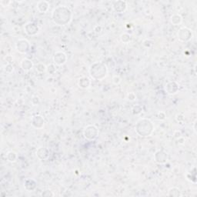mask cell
<instances>
[{"instance_id":"ac0fdd59","label":"cell","mask_w":197,"mask_h":197,"mask_svg":"<svg viewBox=\"0 0 197 197\" xmlns=\"http://www.w3.org/2000/svg\"><path fill=\"white\" fill-rule=\"evenodd\" d=\"M182 17H181L180 15H178V14H176V15H173L172 16L170 17V22L171 23H172L173 25H179V24L182 22Z\"/></svg>"},{"instance_id":"5bb4252c","label":"cell","mask_w":197,"mask_h":197,"mask_svg":"<svg viewBox=\"0 0 197 197\" xmlns=\"http://www.w3.org/2000/svg\"><path fill=\"white\" fill-rule=\"evenodd\" d=\"M33 66V62L29 59H23L22 60V62H21V67L25 71H29L30 69H32Z\"/></svg>"},{"instance_id":"83f0119b","label":"cell","mask_w":197,"mask_h":197,"mask_svg":"<svg viewBox=\"0 0 197 197\" xmlns=\"http://www.w3.org/2000/svg\"><path fill=\"white\" fill-rule=\"evenodd\" d=\"M173 136H174V137H175L176 139H179V138H181V137H182V132H181L180 131L177 130V131H175V132H174Z\"/></svg>"},{"instance_id":"2e32d148","label":"cell","mask_w":197,"mask_h":197,"mask_svg":"<svg viewBox=\"0 0 197 197\" xmlns=\"http://www.w3.org/2000/svg\"><path fill=\"white\" fill-rule=\"evenodd\" d=\"M36 155H37V156L40 159H46L49 156L48 150L44 147H39L37 151H36Z\"/></svg>"},{"instance_id":"5b68a950","label":"cell","mask_w":197,"mask_h":197,"mask_svg":"<svg viewBox=\"0 0 197 197\" xmlns=\"http://www.w3.org/2000/svg\"><path fill=\"white\" fill-rule=\"evenodd\" d=\"M192 37H193V33H192V31L190 29H189L186 28V27H182L178 32V38L181 41H189Z\"/></svg>"},{"instance_id":"8fae6325","label":"cell","mask_w":197,"mask_h":197,"mask_svg":"<svg viewBox=\"0 0 197 197\" xmlns=\"http://www.w3.org/2000/svg\"><path fill=\"white\" fill-rule=\"evenodd\" d=\"M32 125L34 126L35 128H37V129H41L43 126H44V119L43 118V116H39V115H36V116H33L32 118Z\"/></svg>"},{"instance_id":"6da1fadb","label":"cell","mask_w":197,"mask_h":197,"mask_svg":"<svg viewBox=\"0 0 197 197\" xmlns=\"http://www.w3.org/2000/svg\"><path fill=\"white\" fill-rule=\"evenodd\" d=\"M73 13L68 7L59 6L55 8L52 12V20L58 25H65L71 22Z\"/></svg>"},{"instance_id":"603a6c76","label":"cell","mask_w":197,"mask_h":197,"mask_svg":"<svg viewBox=\"0 0 197 197\" xmlns=\"http://www.w3.org/2000/svg\"><path fill=\"white\" fill-rule=\"evenodd\" d=\"M14 70V67L11 64H7L5 67V71L7 73H12Z\"/></svg>"},{"instance_id":"e0dca14e","label":"cell","mask_w":197,"mask_h":197,"mask_svg":"<svg viewBox=\"0 0 197 197\" xmlns=\"http://www.w3.org/2000/svg\"><path fill=\"white\" fill-rule=\"evenodd\" d=\"M168 196L179 197L182 196V194H181V192L180 190H179V189L177 188V187H172V188L169 189V193H168Z\"/></svg>"},{"instance_id":"4316f807","label":"cell","mask_w":197,"mask_h":197,"mask_svg":"<svg viewBox=\"0 0 197 197\" xmlns=\"http://www.w3.org/2000/svg\"><path fill=\"white\" fill-rule=\"evenodd\" d=\"M5 60L6 61L7 64H11L12 61H13V58H12L10 55H8L5 57Z\"/></svg>"},{"instance_id":"8992f818","label":"cell","mask_w":197,"mask_h":197,"mask_svg":"<svg viewBox=\"0 0 197 197\" xmlns=\"http://www.w3.org/2000/svg\"><path fill=\"white\" fill-rule=\"evenodd\" d=\"M16 48L17 51L21 52V53H26L29 50V42L25 39H20L16 44Z\"/></svg>"},{"instance_id":"cb8c5ba5","label":"cell","mask_w":197,"mask_h":197,"mask_svg":"<svg viewBox=\"0 0 197 197\" xmlns=\"http://www.w3.org/2000/svg\"><path fill=\"white\" fill-rule=\"evenodd\" d=\"M113 83L116 85L119 84V83H121V78H120L119 76H114L113 77Z\"/></svg>"},{"instance_id":"7402d4cb","label":"cell","mask_w":197,"mask_h":197,"mask_svg":"<svg viewBox=\"0 0 197 197\" xmlns=\"http://www.w3.org/2000/svg\"><path fill=\"white\" fill-rule=\"evenodd\" d=\"M46 71L48 72V73H49V74H51V75H52L53 73H55L56 68H55V66H54V65H48L47 68H46Z\"/></svg>"},{"instance_id":"44dd1931","label":"cell","mask_w":197,"mask_h":197,"mask_svg":"<svg viewBox=\"0 0 197 197\" xmlns=\"http://www.w3.org/2000/svg\"><path fill=\"white\" fill-rule=\"evenodd\" d=\"M46 68H47V66H46V65L43 63H39L37 65H36V70H37L39 73H43V72H46Z\"/></svg>"},{"instance_id":"d4e9b609","label":"cell","mask_w":197,"mask_h":197,"mask_svg":"<svg viewBox=\"0 0 197 197\" xmlns=\"http://www.w3.org/2000/svg\"><path fill=\"white\" fill-rule=\"evenodd\" d=\"M136 98H137V96H136L134 92H129V93L128 94L127 99H129V101H134L136 99Z\"/></svg>"},{"instance_id":"3957f363","label":"cell","mask_w":197,"mask_h":197,"mask_svg":"<svg viewBox=\"0 0 197 197\" xmlns=\"http://www.w3.org/2000/svg\"><path fill=\"white\" fill-rule=\"evenodd\" d=\"M89 73L92 79L101 80L107 76L108 69L105 64H103L102 62H97L90 65Z\"/></svg>"},{"instance_id":"9c48e42d","label":"cell","mask_w":197,"mask_h":197,"mask_svg":"<svg viewBox=\"0 0 197 197\" xmlns=\"http://www.w3.org/2000/svg\"><path fill=\"white\" fill-rule=\"evenodd\" d=\"M155 160L159 164H164L168 160L167 153L163 152V150H158L154 155Z\"/></svg>"},{"instance_id":"ffe728a7","label":"cell","mask_w":197,"mask_h":197,"mask_svg":"<svg viewBox=\"0 0 197 197\" xmlns=\"http://www.w3.org/2000/svg\"><path fill=\"white\" fill-rule=\"evenodd\" d=\"M120 39H121V41L123 43H129L131 41V36L128 34V33H123V34L121 35Z\"/></svg>"},{"instance_id":"30bf717a","label":"cell","mask_w":197,"mask_h":197,"mask_svg":"<svg viewBox=\"0 0 197 197\" xmlns=\"http://www.w3.org/2000/svg\"><path fill=\"white\" fill-rule=\"evenodd\" d=\"M113 8L116 12L122 13L126 11L127 5L125 1H115L113 2Z\"/></svg>"},{"instance_id":"ba28073f","label":"cell","mask_w":197,"mask_h":197,"mask_svg":"<svg viewBox=\"0 0 197 197\" xmlns=\"http://www.w3.org/2000/svg\"><path fill=\"white\" fill-rule=\"evenodd\" d=\"M25 32L29 36H34L39 32V27L33 22H28L25 25Z\"/></svg>"},{"instance_id":"7a4b0ae2","label":"cell","mask_w":197,"mask_h":197,"mask_svg":"<svg viewBox=\"0 0 197 197\" xmlns=\"http://www.w3.org/2000/svg\"><path fill=\"white\" fill-rule=\"evenodd\" d=\"M154 126L148 119H141L136 125V131L140 137H150L153 132Z\"/></svg>"},{"instance_id":"52a82bcc","label":"cell","mask_w":197,"mask_h":197,"mask_svg":"<svg viewBox=\"0 0 197 197\" xmlns=\"http://www.w3.org/2000/svg\"><path fill=\"white\" fill-rule=\"evenodd\" d=\"M67 61V56L63 52H55L53 56V62L54 63L58 65H62L65 64Z\"/></svg>"},{"instance_id":"484cf974","label":"cell","mask_w":197,"mask_h":197,"mask_svg":"<svg viewBox=\"0 0 197 197\" xmlns=\"http://www.w3.org/2000/svg\"><path fill=\"white\" fill-rule=\"evenodd\" d=\"M157 118L159 120H164L165 119H166V114H165V113H163V112H159V113H158Z\"/></svg>"},{"instance_id":"9a60e30c","label":"cell","mask_w":197,"mask_h":197,"mask_svg":"<svg viewBox=\"0 0 197 197\" xmlns=\"http://www.w3.org/2000/svg\"><path fill=\"white\" fill-rule=\"evenodd\" d=\"M78 84H79V86L80 88H82V89H87V88H89L90 86L91 81L89 78L85 77L84 76V77L80 78Z\"/></svg>"},{"instance_id":"d6986e66","label":"cell","mask_w":197,"mask_h":197,"mask_svg":"<svg viewBox=\"0 0 197 197\" xmlns=\"http://www.w3.org/2000/svg\"><path fill=\"white\" fill-rule=\"evenodd\" d=\"M6 159L10 163H14V162L16 161L17 159V154L15 153V152H9V153L6 154Z\"/></svg>"},{"instance_id":"4fadbf2b","label":"cell","mask_w":197,"mask_h":197,"mask_svg":"<svg viewBox=\"0 0 197 197\" xmlns=\"http://www.w3.org/2000/svg\"><path fill=\"white\" fill-rule=\"evenodd\" d=\"M37 9L41 13H45L48 11L49 6V3L47 1H39L37 3Z\"/></svg>"},{"instance_id":"277c9868","label":"cell","mask_w":197,"mask_h":197,"mask_svg":"<svg viewBox=\"0 0 197 197\" xmlns=\"http://www.w3.org/2000/svg\"><path fill=\"white\" fill-rule=\"evenodd\" d=\"M83 134H84L85 138L88 140H94L98 137L99 130L96 126H93V125H89L85 128Z\"/></svg>"},{"instance_id":"7c38bea8","label":"cell","mask_w":197,"mask_h":197,"mask_svg":"<svg viewBox=\"0 0 197 197\" xmlns=\"http://www.w3.org/2000/svg\"><path fill=\"white\" fill-rule=\"evenodd\" d=\"M165 89L168 94L172 95V94L177 93V91L179 90V86L176 82H169L166 85Z\"/></svg>"}]
</instances>
